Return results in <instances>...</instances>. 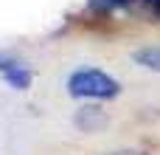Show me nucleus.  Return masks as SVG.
I'll list each match as a JSON object with an SVG mask.
<instances>
[{
    "mask_svg": "<svg viewBox=\"0 0 160 155\" xmlns=\"http://www.w3.org/2000/svg\"><path fill=\"white\" fill-rule=\"evenodd\" d=\"M68 93L73 99H115L121 93V85L98 68H82L68 76Z\"/></svg>",
    "mask_w": 160,
    "mask_h": 155,
    "instance_id": "f257e3e1",
    "label": "nucleus"
},
{
    "mask_svg": "<svg viewBox=\"0 0 160 155\" xmlns=\"http://www.w3.org/2000/svg\"><path fill=\"white\" fill-rule=\"evenodd\" d=\"M146 3H149L152 8H160V0H146Z\"/></svg>",
    "mask_w": 160,
    "mask_h": 155,
    "instance_id": "423d86ee",
    "label": "nucleus"
},
{
    "mask_svg": "<svg viewBox=\"0 0 160 155\" xmlns=\"http://www.w3.org/2000/svg\"><path fill=\"white\" fill-rule=\"evenodd\" d=\"M121 6H129V0H90V8H96V11H112Z\"/></svg>",
    "mask_w": 160,
    "mask_h": 155,
    "instance_id": "39448f33",
    "label": "nucleus"
},
{
    "mask_svg": "<svg viewBox=\"0 0 160 155\" xmlns=\"http://www.w3.org/2000/svg\"><path fill=\"white\" fill-rule=\"evenodd\" d=\"M155 14H158V17H160V8H155Z\"/></svg>",
    "mask_w": 160,
    "mask_h": 155,
    "instance_id": "0eeeda50",
    "label": "nucleus"
},
{
    "mask_svg": "<svg viewBox=\"0 0 160 155\" xmlns=\"http://www.w3.org/2000/svg\"><path fill=\"white\" fill-rule=\"evenodd\" d=\"M132 59H135V65L160 73V45H143V48H138L132 54Z\"/></svg>",
    "mask_w": 160,
    "mask_h": 155,
    "instance_id": "7ed1b4c3",
    "label": "nucleus"
},
{
    "mask_svg": "<svg viewBox=\"0 0 160 155\" xmlns=\"http://www.w3.org/2000/svg\"><path fill=\"white\" fill-rule=\"evenodd\" d=\"M3 79H6V85L14 88V90H28V85H31V71H28L25 65H20V62L8 59V65L3 68Z\"/></svg>",
    "mask_w": 160,
    "mask_h": 155,
    "instance_id": "f03ea898",
    "label": "nucleus"
},
{
    "mask_svg": "<svg viewBox=\"0 0 160 155\" xmlns=\"http://www.w3.org/2000/svg\"><path fill=\"white\" fill-rule=\"evenodd\" d=\"M104 121V116L98 113V107H82V113L76 116V124L84 130V133H90V130H96L98 124Z\"/></svg>",
    "mask_w": 160,
    "mask_h": 155,
    "instance_id": "20e7f679",
    "label": "nucleus"
}]
</instances>
